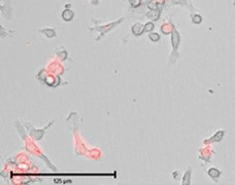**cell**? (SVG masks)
<instances>
[{
    "label": "cell",
    "mask_w": 235,
    "mask_h": 185,
    "mask_svg": "<svg viewBox=\"0 0 235 185\" xmlns=\"http://www.w3.org/2000/svg\"><path fill=\"white\" fill-rule=\"evenodd\" d=\"M132 31L135 35H139L144 31V26H142L141 24H135L132 28Z\"/></svg>",
    "instance_id": "1"
},
{
    "label": "cell",
    "mask_w": 235,
    "mask_h": 185,
    "mask_svg": "<svg viewBox=\"0 0 235 185\" xmlns=\"http://www.w3.org/2000/svg\"><path fill=\"white\" fill-rule=\"evenodd\" d=\"M62 18H63L65 21H70V20L73 18V12L71 10H69V9L64 10L63 13H62Z\"/></svg>",
    "instance_id": "2"
},
{
    "label": "cell",
    "mask_w": 235,
    "mask_h": 185,
    "mask_svg": "<svg viewBox=\"0 0 235 185\" xmlns=\"http://www.w3.org/2000/svg\"><path fill=\"white\" fill-rule=\"evenodd\" d=\"M172 40H173V46L176 47V45L178 44V35L176 34V32H174L173 36H172Z\"/></svg>",
    "instance_id": "3"
},
{
    "label": "cell",
    "mask_w": 235,
    "mask_h": 185,
    "mask_svg": "<svg viewBox=\"0 0 235 185\" xmlns=\"http://www.w3.org/2000/svg\"><path fill=\"white\" fill-rule=\"evenodd\" d=\"M150 38H151L153 41H158L159 40V35H158L157 33H153V34L151 33L150 34Z\"/></svg>",
    "instance_id": "4"
},
{
    "label": "cell",
    "mask_w": 235,
    "mask_h": 185,
    "mask_svg": "<svg viewBox=\"0 0 235 185\" xmlns=\"http://www.w3.org/2000/svg\"><path fill=\"white\" fill-rule=\"evenodd\" d=\"M153 28H154V25L152 24V23H148V24L144 26V31H151V30H153Z\"/></svg>",
    "instance_id": "5"
},
{
    "label": "cell",
    "mask_w": 235,
    "mask_h": 185,
    "mask_svg": "<svg viewBox=\"0 0 235 185\" xmlns=\"http://www.w3.org/2000/svg\"><path fill=\"white\" fill-rule=\"evenodd\" d=\"M46 33H47V35L50 36V37H52V36L55 35V31H54V30H46Z\"/></svg>",
    "instance_id": "6"
},
{
    "label": "cell",
    "mask_w": 235,
    "mask_h": 185,
    "mask_svg": "<svg viewBox=\"0 0 235 185\" xmlns=\"http://www.w3.org/2000/svg\"><path fill=\"white\" fill-rule=\"evenodd\" d=\"M130 1H131V3H132L133 6H138L139 3H140L139 0H130Z\"/></svg>",
    "instance_id": "7"
},
{
    "label": "cell",
    "mask_w": 235,
    "mask_h": 185,
    "mask_svg": "<svg viewBox=\"0 0 235 185\" xmlns=\"http://www.w3.org/2000/svg\"><path fill=\"white\" fill-rule=\"evenodd\" d=\"M193 21H194V23H200L201 22V18H200V16H194V19H193Z\"/></svg>",
    "instance_id": "8"
},
{
    "label": "cell",
    "mask_w": 235,
    "mask_h": 185,
    "mask_svg": "<svg viewBox=\"0 0 235 185\" xmlns=\"http://www.w3.org/2000/svg\"><path fill=\"white\" fill-rule=\"evenodd\" d=\"M92 1H93V2H95V3H96V2H97V0H92Z\"/></svg>",
    "instance_id": "9"
}]
</instances>
